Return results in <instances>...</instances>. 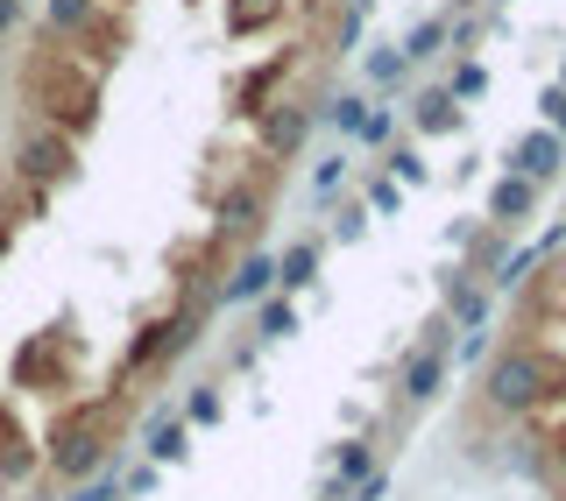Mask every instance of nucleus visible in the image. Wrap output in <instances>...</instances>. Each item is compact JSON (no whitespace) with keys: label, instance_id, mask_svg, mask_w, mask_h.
Listing matches in <instances>:
<instances>
[{"label":"nucleus","instance_id":"nucleus-3","mask_svg":"<svg viewBox=\"0 0 566 501\" xmlns=\"http://www.w3.org/2000/svg\"><path fill=\"white\" fill-rule=\"evenodd\" d=\"M482 396L495 417H538V409L566 403V353L545 347V339H510V347L489 353L482 367Z\"/></svg>","mask_w":566,"mask_h":501},{"label":"nucleus","instance_id":"nucleus-22","mask_svg":"<svg viewBox=\"0 0 566 501\" xmlns=\"http://www.w3.org/2000/svg\"><path fill=\"white\" fill-rule=\"evenodd\" d=\"M361 71H368V85H382V93H389V85H403V78H411V64H403V50H397V43H376Z\"/></svg>","mask_w":566,"mask_h":501},{"label":"nucleus","instance_id":"nucleus-37","mask_svg":"<svg viewBox=\"0 0 566 501\" xmlns=\"http://www.w3.org/2000/svg\"><path fill=\"white\" fill-rule=\"evenodd\" d=\"M559 283H566V268H559Z\"/></svg>","mask_w":566,"mask_h":501},{"label":"nucleus","instance_id":"nucleus-25","mask_svg":"<svg viewBox=\"0 0 566 501\" xmlns=\"http://www.w3.org/2000/svg\"><path fill=\"white\" fill-rule=\"evenodd\" d=\"M382 163H389L382 177H397V184H411V191H418V184H432V163H424V156L411 149V141H403V149H389Z\"/></svg>","mask_w":566,"mask_h":501},{"label":"nucleus","instance_id":"nucleus-27","mask_svg":"<svg viewBox=\"0 0 566 501\" xmlns=\"http://www.w3.org/2000/svg\"><path fill=\"white\" fill-rule=\"evenodd\" d=\"M64 501H120V473H93V480H78Z\"/></svg>","mask_w":566,"mask_h":501},{"label":"nucleus","instance_id":"nucleus-4","mask_svg":"<svg viewBox=\"0 0 566 501\" xmlns=\"http://www.w3.org/2000/svg\"><path fill=\"white\" fill-rule=\"evenodd\" d=\"M206 311H212V303H177L170 318H149V326L128 339V353H120V382H142L149 367L185 361V353L199 347V332H206Z\"/></svg>","mask_w":566,"mask_h":501},{"label":"nucleus","instance_id":"nucleus-30","mask_svg":"<svg viewBox=\"0 0 566 501\" xmlns=\"http://www.w3.org/2000/svg\"><path fill=\"white\" fill-rule=\"evenodd\" d=\"M333 234H340V247H354L368 234V205H340V220H333Z\"/></svg>","mask_w":566,"mask_h":501},{"label":"nucleus","instance_id":"nucleus-6","mask_svg":"<svg viewBox=\"0 0 566 501\" xmlns=\"http://www.w3.org/2000/svg\"><path fill=\"white\" fill-rule=\"evenodd\" d=\"M312 128H318V120H312L305 99H270V106L255 114V135H262V156H270V163H276V156L291 163V156L312 141Z\"/></svg>","mask_w":566,"mask_h":501},{"label":"nucleus","instance_id":"nucleus-21","mask_svg":"<svg viewBox=\"0 0 566 501\" xmlns=\"http://www.w3.org/2000/svg\"><path fill=\"white\" fill-rule=\"evenodd\" d=\"M283 14V0H227V29L234 35H262Z\"/></svg>","mask_w":566,"mask_h":501},{"label":"nucleus","instance_id":"nucleus-36","mask_svg":"<svg viewBox=\"0 0 566 501\" xmlns=\"http://www.w3.org/2000/svg\"><path fill=\"white\" fill-rule=\"evenodd\" d=\"M553 85H559V93H566V64H559V78H553Z\"/></svg>","mask_w":566,"mask_h":501},{"label":"nucleus","instance_id":"nucleus-19","mask_svg":"<svg viewBox=\"0 0 566 501\" xmlns=\"http://www.w3.org/2000/svg\"><path fill=\"white\" fill-rule=\"evenodd\" d=\"M93 8H99V0H43V29L57 35V43H71V35L93 22Z\"/></svg>","mask_w":566,"mask_h":501},{"label":"nucleus","instance_id":"nucleus-10","mask_svg":"<svg viewBox=\"0 0 566 501\" xmlns=\"http://www.w3.org/2000/svg\"><path fill=\"white\" fill-rule=\"evenodd\" d=\"M276 290V255H262V247H241V262L220 276V297L212 303H262Z\"/></svg>","mask_w":566,"mask_h":501},{"label":"nucleus","instance_id":"nucleus-12","mask_svg":"<svg viewBox=\"0 0 566 501\" xmlns=\"http://www.w3.org/2000/svg\"><path fill=\"white\" fill-rule=\"evenodd\" d=\"M71 43H85V50H71V57H78V64H93L99 78H106V71L120 64V50H128V29H120L106 8H93V22H85L78 35H71Z\"/></svg>","mask_w":566,"mask_h":501},{"label":"nucleus","instance_id":"nucleus-34","mask_svg":"<svg viewBox=\"0 0 566 501\" xmlns=\"http://www.w3.org/2000/svg\"><path fill=\"white\" fill-rule=\"evenodd\" d=\"M149 488H156V467H135V473H128V488H120V494H149Z\"/></svg>","mask_w":566,"mask_h":501},{"label":"nucleus","instance_id":"nucleus-32","mask_svg":"<svg viewBox=\"0 0 566 501\" xmlns=\"http://www.w3.org/2000/svg\"><path fill=\"white\" fill-rule=\"evenodd\" d=\"M489 326H468V347H460V361H489Z\"/></svg>","mask_w":566,"mask_h":501},{"label":"nucleus","instance_id":"nucleus-14","mask_svg":"<svg viewBox=\"0 0 566 501\" xmlns=\"http://www.w3.org/2000/svg\"><path fill=\"white\" fill-rule=\"evenodd\" d=\"M531 212H538V184H524V177L503 170V177L489 184V226H495V234H517Z\"/></svg>","mask_w":566,"mask_h":501},{"label":"nucleus","instance_id":"nucleus-1","mask_svg":"<svg viewBox=\"0 0 566 501\" xmlns=\"http://www.w3.org/2000/svg\"><path fill=\"white\" fill-rule=\"evenodd\" d=\"M120 467V396H64L43 431V473L57 488H78L93 473Z\"/></svg>","mask_w":566,"mask_h":501},{"label":"nucleus","instance_id":"nucleus-24","mask_svg":"<svg viewBox=\"0 0 566 501\" xmlns=\"http://www.w3.org/2000/svg\"><path fill=\"white\" fill-rule=\"evenodd\" d=\"M291 332H297L291 297H262V311H255V339H291Z\"/></svg>","mask_w":566,"mask_h":501},{"label":"nucleus","instance_id":"nucleus-9","mask_svg":"<svg viewBox=\"0 0 566 501\" xmlns=\"http://www.w3.org/2000/svg\"><path fill=\"white\" fill-rule=\"evenodd\" d=\"M14 388H43V396H57V388H64L57 332H29L22 339V353H14Z\"/></svg>","mask_w":566,"mask_h":501},{"label":"nucleus","instance_id":"nucleus-13","mask_svg":"<svg viewBox=\"0 0 566 501\" xmlns=\"http://www.w3.org/2000/svg\"><path fill=\"white\" fill-rule=\"evenodd\" d=\"M291 64H297L291 50H276V57H262L255 71H241V78H234V114H248V120H255L262 106H270V93H276L283 78H291ZM276 99H283V93H276Z\"/></svg>","mask_w":566,"mask_h":501},{"label":"nucleus","instance_id":"nucleus-26","mask_svg":"<svg viewBox=\"0 0 566 501\" xmlns=\"http://www.w3.org/2000/svg\"><path fill=\"white\" fill-rule=\"evenodd\" d=\"M227 417V396H220V382H199L185 396V424H220Z\"/></svg>","mask_w":566,"mask_h":501},{"label":"nucleus","instance_id":"nucleus-8","mask_svg":"<svg viewBox=\"0 0 566 501\" xmlns=\"http://www.w3.org/2000/svg\"><path fill=\"white\" fill-rule=\"evenodd\" d=\"M566 170V141L553 135V128H531V135H517L510 141V177H524V184H553V177Z\"/></svg>","mask_w":566,"mask_h":501},{"label":"nucleus","instance_id":"nucleus-31","mask_svg":"<svg viewBox=\"0 0 566 501\" xmlns=\"http://www.w3.org/2000/svg\"><path fill=\"white\" fill-rule=\"evenodd\" d=\"M538 114H545V128L566 141V93H559V85H545V93H538Z\"/></svg>","mask_w":566,"mask_h":501},{"label":"nucleus","instance_id":"nucleus-23","mask_svg":"<svg viewBox=\"0 0 566 501\" xmlns=\"http://www.w3.org/2000/svg\"><path fill=\"white\" fill-rule=\"evenodd\" d=\"M439 43H447V14H432V22H418L411 35H403V64H424V57H439Z\"/></svg>","mask_w":566,"mask_h":501},{"label":"nucleus","instance_id":"nucleus-35","mask_svg":"<svg viewBox=\"0 0 566 501\" xmlns=\"http://www.w3.org/2000/svg\"><path fill=\"white\" fill-rule=\"evenodd\" d=\"M14 14H22V0H0V35L14 29Z\"/></svg>","mask_w":566,"mask_h":501},{"label":"nucleus","instance_id":"nucleus-17","mask_svg":"<svg viewBox=\"0 0 566 501\" xmlns=\"http://www.w3.org/2000/svg\"><path fill=\"white\" fill-rule=\"evenodd\" d=\"M460 114H468V106H460L447 85H424V93L411 99V128H418V135H453Z\"/></svg>","mask_w":566,"mask_h":501},{"label":"nucleus","instance_id":"nucleus-16","mask_svg":"<svg viewBox=\"0 0 566 501\" xmlns=\"http://www.w3.org/2000/svg\"><path fill=\"white\" fill-rule=\"evenodd\" d=\"M177 459H191V424L177 417L170 403H156V417H149V467H177Z\"/></svg>","mask_w":566,"mask_h":501},{"label":"nucleus","instance_id":"nucleus-33","mask_svg":"<svg viewBox=\"0 0 566 501\" xmlns=\"http://www.w3.org/2000/svg\"><path fill=\"white\" fill-rule=\"evenodd\" d=\"M318 191H333V184H347V156H333V163H318V177H312Z\"/></svg>","mask_w":566,"mask_h":501},{"label":"nucleus","instance_id":"nucleus-20","mask_svg":"<svg viewBox=\"0 0 566 501\" xmlns=\"http://www.w3.org/2000/svg\"><path fill=\"white\" fill-rule=\"evenodd\" d=\"M312 120H326L333 135H361L368 99H354V93H340V99H318V106H312Z\"/></svg>","mask_w":566,"mask_h":501},{"label":"nucleus","instance_id":"nucleus-11","mask_svg":"<svg viewBox=\"0 0 566 501\" xmlns=\"http://www.w3.org/2000/svg\"><path fill=\"white\" fill-rule=\"evenodd\" d=\"M447 347L439 339H424V347H411L403 353V374H397V388H403V403H432L439 388H447Z\"/></svg>","mask_w":566,"mask_h":501},{"label":"nucleus","instance_id":"nucleus-15","mask_svg":"<svg viewBox=\"0 0 566 501\" xmlns=\"http://www.w3.org/2000/svg\"><path fill=\"white\" fill-rule=\"evenodd\" d=\"M439 303L453 311V326H489V290L474 283V268H447V283H439Z\"/></svg>","mask_w":566,"mask_h":501},{"label":"nucleus","instance_id":"nucleus-7","mask_svg":"<svg viewBox=\"0 0 566 501\" xmlns=\"http://www.w3.org/2000/svg\"><path fill=\"white\" fill-rule=\"evenodd\" d=\"M35 473H43V445L22 431L14 403H0V488H29Z\"/></svg>","mask_w":566,"mask_h":501},{"label":"nucleus","instance_id":"nucleus-28","mask_svg":"<svg viewBox=\"0 0 566 501\" xmlns=\"http://www.w3.org/2000/svg\"><path fill=\"white\" fill-rule=\"evenodd\" d=\"M447 93H453V99H482V93H489V71H482V64H460Z\"/></svg>","mask_w":566,"mask_h":501},{"label":"nucleus","instance_id":"nucleus-29","mask_svg":"<svg viewBox=\"0 0 566 501\" xmlns=\"http://www.w3.org/2000/svg\"><path fill=\"white\" fill-rule=\"evenodd\" d=\"M368 212H403V184H397V177H376V184H368Z\"/></svg>","mask_w":566,"mask_h":501},{"label":"nucleus","instance_id":"nucleus-2","mask_svg":"<svg viewBox=\"0 0 566 501\" xmlns=\"http://www.w3.org/2000/svg\"><path fill=\"white\" fill-rule=\"evenodd\" d=\"M99 71L93 64H78L71 57V43H57L50 35L43 50L29 57V71H22V106H35V120L43 128H57V135H93V120H99Z\"/></svg>","mask_w":566,"mask_h":501},{"label":"nucleus","instance_id":"nucleus-18","mask_svg":"<svg viewBox=\"0 0 566 501\" xmlns=\"http://www.w3.org/2000/svg\"><path fill=\"white\" fill-rule=\"evenodd\" d=\"M276 283H283V297H291V290H312V283H318V247L312 241H291L276 255Z\"/></svg>","mask_w":566,"mask_h":501},{"label":"nucleus","instance_id":"nucleus-5","mask_svg":"<svg viewBox=\"0 0 566 501\" xmlns=\"http://www.w3.org/2000/svg\"><path fill=\"white\" fill-rule=\"evenodd\" d=\"M78 177V141L57 135V128H29L22 141H14V184L29 191H57Z\"/></svg>","mask_w":566,"mask_h":501}]
</instances>
